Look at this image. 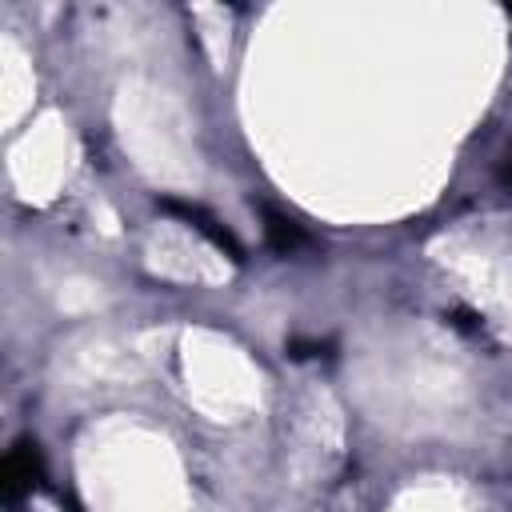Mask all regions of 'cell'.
I'll list each match as a JSON object with an SVG mask.
<instances>
[{
	"instance_id": "6da1fadb",
	"label": "cell",
	"mask_w": 512,
	"mask_h": 512,
	"mask_svg": "<svg viewBox=\"0 0 512 512\" xmlns=\"http://www.w3.org/2000/svg\"><path fill=\"white\" fill-rule=\"evenodd\" d=\"M164 208H168V212H176V216H184V220H188V224H192V228H196L200 236H208V240H212V244H216L220 252H228L232 260H240V244L232 240V232H228V228H220V224H216V216H208V212H204L200 204H184V200H164Z\"/></svg>"
},
{
	"instance_id": "7a4b0ae2",
	"label": "cell",
	"mask_w": 512,
	"mask_h": 512,
	"mask_svg": "<svg viewBox=\"0 0 512 512\" xmlns=\"http://www.w3.org/2000/svg\"><path fill=\"white\" fill-rule=\"evenodd\" d=\"M4 488H8V500H16L20 492H28L36 480H40V456H36V444H16V452L8 456L4 464Z\"/></svg>"
},
{
	"instance_id": "3957f363",
	"label": "cell",
	"mask_w": 512,
	"mask_h": 512,
	"mask_svg": "<svg viewBox=\"0 0 512 512\" xmlns=\"http://www.w3.org/2000/svg\"><path fill=\"white\" fill-rule=\"evenodd\" d=\"M264 236L276 252H296V248L308 244V232L296 220H288L284 212H272V208H264Z\"/></svg>"
}]
</instances>
